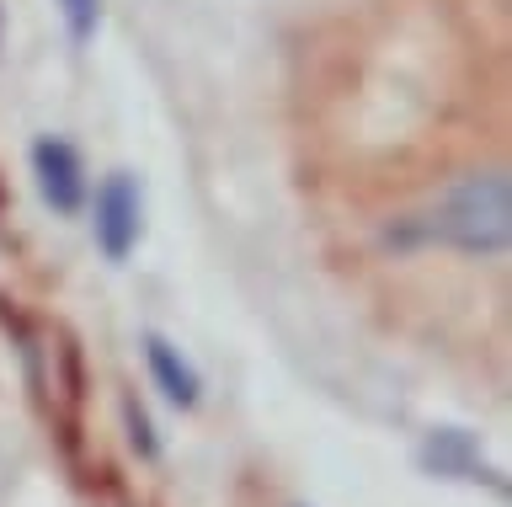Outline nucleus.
I'll return each mask as SVG.
<instances>
[{"mask_svg":"<svg viewBox=\"0 0 512 507\" xmlns=\"http://www.w3.org/2000/svg\"><path fill=\"white\" fill-rule=\"evenodd\" d=\"M512 241V187L507 171H475L454 182L448 193L422 214H406L384 230V246L416 251V246H448L464 257H502Z\"/></svg>","mask_w":512,"mask_h":507,"instance_id":"1","label":"nucleus"},{"mask_svg":"<svg viewBox=\"0 0 512 507\" xmlns=\"http://www.w3.org/2000/svg\"><path fill=\"white\" fill-rule=\"evenodd\" d=\"M96 246H102L107 262H128L139 246V230H144V198H139V182L128 171H112V177L96 187Z\"/></svg>","mask_w":512,"mask_h":507,"instance_id":"2","label":"nucleus"},{"mask_svg":"<svg viewBox=\"0 0 512 507\" xmlns=\"http://www.w3.org/2000/svg\"><path fill=\"white\" fill-rule=\"evenodd\" d=\"M32 177H38V193L54 214H80V203H86V166H80V150L70 139L43 134L32 145Z\"/></svg>","mask_w":512,"mask_h":507,"instance_id":"3","label":"nucleus"},{"mask_svg":"<svg viewBox=\"0 0 512 507\" xmlns=\"http://www.w3.org/2000/svg\"><path fill=\"white\" fill-rule=\"evenodd\" d=\"M422 470L427 475H448V481H486V465H480V443L464 427H432L422 443Z\"/></svg>","mask_w":512,"mask_h":507,"instance_id":"4","label":"nucleus"},{"mask_svg":"<svg viewBox=\"0 0 512 507\" xmlns=\"http://www.w3.org/2000/svg\"><path fill=\"white\" fill-rule=\"evenodd\" d=\"M144 358H150V374H155V385H160V395H166L171 406H198V395H203V379H198V369L176 353V347L160 337V331H150L144 337Z\"/></svg>","mask_w":512,"mask_h":507,"instance_id":"5","label":"nucleus"},{"mask_svg":"<svg viewBox=\"0 0 512 507\" xmlns=\"http://www.w3.org/2000/svg\"><path fill=\"white\" fill-rule=\"evenodd\" d=\"M54 358H59V390H64V422L59 427H64V443L75 449V411H80V401H86V363H80V342L64 326H59Z\"/></svg>","mask_w":512,"mask_h":507,"instance_id":"6","label":"nucleus"},{"mask_svg":"<svg viewBox=\"0 0 512 507\" xmlns=\"http://www.w3.org/2000/svg\"><path fill=\"white\" fill-rule=\"evenodd\" d=\"M123 427H128V443H134L139 459H155V454H160V438H155V427H150V411H144L134 395H123Z\"/></svg>","mask_w":512,"mask_h":507,"instance_id":"7","label":"nucleus"},{"mask_svg":"<svg viewBox=\"0 0 512 507\" xmlns=\"http://www.w3.org/2000/svg\"><path fill=\"white\" fill-rule=\"evenodd\" d=\"M64 27H70V43H91L96 22H102V0H59Z\"/></svg>","mask_w":512,"mask_h":507,"instance_id":"8","label":"nucleus"},{"mask_svg":"<svg viewBox=\"0 0 512 507\" xmlns=\"http://www.w3.org/2000/svg\"><path fill=\"white\" fill-rule=\"evenodd\" d=\"M0 33H6V11H0Z\"/></svg>","mask_w":512,"mask_h":507,"instance_id":"9","label":"nucleus"}]
</instances>
